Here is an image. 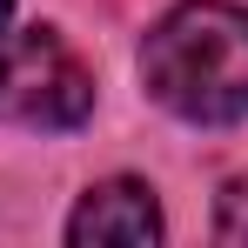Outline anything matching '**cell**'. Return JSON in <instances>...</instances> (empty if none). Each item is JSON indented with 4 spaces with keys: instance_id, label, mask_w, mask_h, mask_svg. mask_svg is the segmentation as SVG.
Returning <instances> with one entry per match:
<instances>
[{
    "instance_id": "6da1fadb",
    "label": "cell",
    "mask_w": 248,
    "mask_h": 248,
    "mask_svg": "<svg viewBox=\"0 0 248 248\" xmlns=\"http://www.w3.org/2000/svg\"><path fill=\"white\" fill-rule=\"evenodd\" d=\"M141 81L174 121H248V7L181 0L174 14H161L141 47Z\"/></svg>"
},
{
    "instance_id": "7a4b0ae2",
    "label": "cell",
    "mask_w": 248,
    "mask_h": 248,
    "mask_svg": "<svg viewBox=\"0 0 248 248\" xmlns=\"http://www.w3.org/2000/svg\"><path fill=\"white\" fill-rule=\"evenodd\" d=\"M94 114V67H87L67 34L54 27H20L0 34V127H34L61 134Z\"/></svg>"
},
{
    "instance_id": "3957f363",
    "label": "cell",
    "mask_w": 248,
    "mask_h": 248,
    "mask_svg": "<svg viewBox=\"0 0 248 248\" xmlns=\"http://www.w3.org/2000/svg\"><path fill=\"white\" fill-rule=\"evenodd\" d=\"M67 242L74 248H148L161 242V208H155V188L148 181H94L67 221Z\"/></svg>"
},
{
    "instance_id": "277c9868",
    "label": "cell",
    "mask_w": 248,
    "mask_h": 248,
    "mask_svg": "<svg viewBox=\"0 0 248 248\" xmlns=\"http://www.w3.org/2000/svg\"><path fill=\"white\" fill-rule=\"evenodd\" d=\"M215 235L221 242H248V174H235L215 202Z\"/></svg>"
},
{
    "instance_id": "5b68a950",
    "label": "cell",
    "mask_w": 248,
    "mask_h": 248,
    "mask_svg": "<svg viewBox=\"0 0 248 248\" xmlns=\"http://www.w3.org/2000/svg\"><path fill=\"white\" fill-rule=\"evenodd\" d=\"M7 7H14V0H0V20H7Z\"/></svg>"
}]
</instances>
